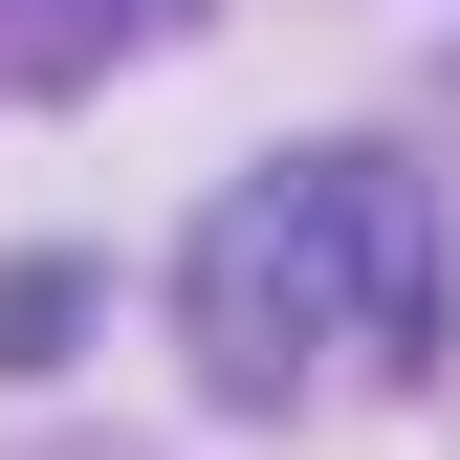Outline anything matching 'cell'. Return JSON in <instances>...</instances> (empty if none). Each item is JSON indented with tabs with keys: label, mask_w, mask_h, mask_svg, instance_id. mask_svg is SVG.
<instances>
[{
	"label": "cell",
	"mask_w": 460,
	"mask_h": 460,
	"mask_svg": "<svg viewBox=\"0 0 460 460\" xmlns=\"http://www.w3.org/2000/svg\"><path fill=\"white\" fill-rule=\"evenodd\" d=\"M198 307V373L219 394H307V373H417L438 351V198L394 154H285L198 219L176 263Z\"/></svg>",
	"instance_id": "6da1fadb"
}]
</instances>
